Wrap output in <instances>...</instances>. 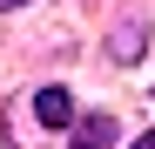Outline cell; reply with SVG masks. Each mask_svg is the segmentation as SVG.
Instances as JSON below:
<instances>
[{"label":"cell","instance_id":"1","mask_svg":"<svg viewBox=\"0 0 155 149\" xmlns=\"http://www.w3.org/2000/svg\"><path fill=\"white\" fill-rule=\"evenodd\" d=\"M34 115L47 122V129H68V122H74V95H68V88H54V81H47V88L34 95Z\"/></svg>","mask_w":155,"mask_h":149},{"label":"cell","instance_id":"4","mask_svg":"<svg viewBox=\"0 0 155 149\" xmlns=\"http://www.w3.org/2000/svg\"><path fill=\"white\" fill-rule=\"evenodd\" d=\"M0 7H27V0H0Z\"/></svg>","mask_w":155,"mask_h":149},{"label":"cell","instance_id":"2","mask_svg":"<svg viewBox=\"0 0 155 149\" xmlns=\"http://www.w3.org/2000/svg\"><path fill=\"white\" fill-rule=\"evenodd\" d=\"M121 136V122L115 115H81V129H74V149H108Z\"/></svg>","mask_w":155,"mask_h":149},{"label":"cell","instance_id":"3","mask_svg":"<svg viewBox=\"0 0 155 149\" xmlns=\"http://www.w3.org/2000/svg\"><path fill=\"white\" fill-rule=\"evenodd\" d=\"M135 149H155V129H148V136H135Z\"/></svg>","mask_w":155,"mask_h":149}]
</instances>
